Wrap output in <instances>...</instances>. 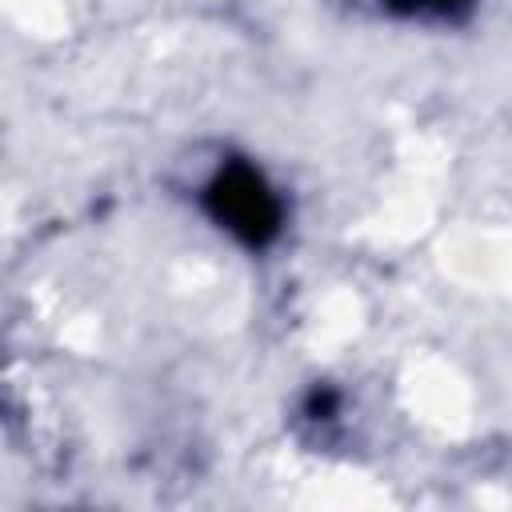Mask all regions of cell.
Wrapping results in <instances>:
<instances>
[{
    "label": "cell",
    "mask_w": 512,
    "mask_h": 512,
    "mask_svg": "<svg viewBox=\"0 0 512 512\" xmlns=\"http://www.w3.org/2000/svg\"><path fill=\"white\" fill-rule=\"evenodd\" d=\"M208 216L248 248H264L280 232V200L248 160H228L204 184Z\"/></svg>",
    "instance_id": "1"
},
{
    "label": "cell",
    "mask_w": 512,
    "mask_h": 512,
    "mask_svg": "<svg viewBox=\"0 0 512 512\" xmlns=\"http://www.w3.org/2000/svg\"><path fill=\"white\" fill-rule=\"evenodd\" d=\"M468 4L472 0H384V8H392L400 16H416V20H452Z\"/></svg>",
    "instance_id": "2"
}]
</instances>
